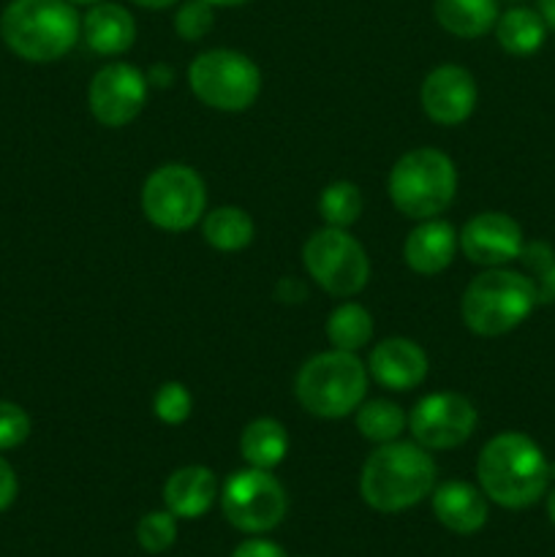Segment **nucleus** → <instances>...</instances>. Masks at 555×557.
Masks as SVG:
<instances>
[{
	"mask_svg": "<svg viewBox=\"0 0 555 557\" xmlns=\"http://www.w3.org/2000/svg\"><path fill=\"white\" fill-rule=\"evenodd\" d=\"M477 476L490 500L504 509H526L542 498L553 471L536 441L522 433H501L479 451Z\"/></svg>",
	"mask_w": 555,
	"mask_h": 557,
	"instance_id": "1",
	"label": "nucleus"
},
{
	"mask_svg": "<svg viewBox=\"0 0 555 557\" xmlns=\"http://www.w3.org/2000/svg\"><path fill=\"white\" fill-rule=\"evenodd\" d=\"M435 462L430 451L408 441L381 444L365 460L359 473V493L362 500L375 511L397 515L433 493Z\"/></svg>",
	"mask_w": 555,
	"mask_h": 557,
	"instance_id": "2",
	"label": "nucleus"
},
{
	"mask_svg": "<svg viewBox=\"0 0 555 557\" xmlns=\"http://www.w3.org/2000/svg\"><path fill=\"white\" fill-rule=\"evenodd\" d=\"M0 38L27 63H54L82 38V16L69 0H11L0 14Z\"/></svg>",
	"mask_w": 555,
	"mask_h": 557,
	"instance_id": "3",
	"label": "nucleus"
},
{
	"mask_svg": "<svg viewBox=\"0 0 555 557\" xmlns=\"http://www.w3.org/2000/svg\"><path fill=\"white\" fill-rule=\"evenodd\" d=\"M539 305V288L520 272L490 267L462 292L460 313L479 337H498L517 330Z\"/></svg>",
	"mask_w": 555,
	"mask_h": 557,
	"instance_id": "4",
	"label": "nucleus"
},
{
	"mask_svg": "<svg viewBox=\"0 0 555 557\" xmlns=\"http://www.w3.org/2000/svg\"><path fill=\"white\" fill-rule=\"evenodd\" d=\"M386 190L400 215L430 221L446 212L457 194V169L446 152L435 147H417L397 158Z\"/></svg>",
	"mask_w": 555,
	"mask_h": 557,
	"instance_id": "5",
	"label": "nucleus"
},
{
	"mask_svg": "<svg viewBox=\"0 0 555 557\" xmlns=\"http://www.w3.org/2000/svg\"><path fill=\"white\" fill-rule=\"evenodd\" d=\"M299 406L319 419H343L357 411L368 395V370L357 354L321 351L299 368L294 381Z\"/></svg>",
	"mask_w": 555,
	"mask_h": 557,
	"instance_id": "6",
	"label": "nucleus"
},
{
	"mask_svg": "<svg viewBox=\"0 0 555 557\" xmlns=\"http://www.w3.org/2000/svg\"><path fill=\"white\" fill-rule=\"evenodd\" d=\"M188 85L205 107L218 112H245L261 92V71L248 54L210 49L190 63Z\"/></svg>",
	"mask_w": 555,
	"mask_h": 557,
	"instance_id": "7",
	"label": "nucleus"
},
{
	"mask_svg": "<svg viewBox=\"0 0 555 557\" xmlns=\"http://www.w3.org/2000/svg\"><path fill=\"white\" fill-rule=\"evenodd\" d=\"M205 180L185 163L158 166L141 185V212L161 232H188L205 218Z\"/></svg>",
	"mask_w": 555,
	"mask_h": 557,
	"instance_id": "8",
	"label": "nucleus"
},
{
	"mask_svg": "<svg viewBox=\"0 0 555 557\" xmlns=\"http://www.w3.org/2000/svg\"><path fill=\"white\" fill-rule=\"evenodd\" d=\"M303 264L326 294L341 299L359 294L370 281L368 253L346 228L326 226L310 234L303 245Z\"/></svg>",
	"mask_w": 555,
	"mask_h": 557,
	"instance_id": "9",
	"label": "nucleus"
},
{
	"mask_svg": "<svg viewBox=\"0 0 555 557\" xmlns=\"http://www.w3.org/2000/svg\"><path fill=\"white\" fill-rule=\"evenodd\" d=\"M226 520L243 533H267L286 517L288 498L283 484L264 468H243L226 479L221 493Z\"/></svg>",
	"mask_w": 555,
	"mask_h": 557,
	"instance_id": "10",
	"label": "nucleus"
},
{
	"mask_svg": "<svg viewBox=\"0 0 555 557\" xmlns=\"http://www.w3.org/2000/svg\"><path fill=\"white\" fill-rule=\"evenodd\" d=\"M408 430L414 441L428 451L455 449L466 444L477 430V408L466 395L435 392L422 397L408 413Z\"/></svg>",
	"mask_w": 555,
	"mask_h": 557,
	"instance_id": "11",
	"label": "nucleus"
},
{
	"mask_svg": "<svg viewBox=\"0 0 555 557\" xmlns=\"http://www.w3.org/2000/svg\"><path fill=\"white\" fill-rule=\"evenodd\" d=\"M147 76L131 63H109L96 71L87 90L92 117L107 128H123L134 123L147 103Z\"/></svg>",
	"mask_w": 555,
	"mask_h": 557,
	"instance_id": "12",
	"label": "nucleus"
},
{
	"mask_svg": "<svg viewBox=\"0 0 555 557\" xmlns=\"http://www.w3.org/2000/svg\"><path fill=\"white\" fill-rule=\"evenodd\" d=\"M460 250L471 264L479 267H504L520 259L522 228L506 212H479L457 234Z\"/></svg>",
	"mask_w": 555,
	"mask_h": 557,
	"instance_id": "13",
	"label": "nucleus"
},
{
	"mask_svg": "<svg viewBox=\"0 0 555 557\" xmlns=\"http://www.w3.org/2000/svg\"><path fill=\"white\" fill-rule=\"evenodd\" d=\"M477 82H473L471 71L462 65H439L430 71L419 90V101H422V112L433 120L435 125H460L477 109Z\"/></svg>",
	"mask_w": 555,
	"mask_h": 557,
	"instance_id": "14",
	"label": "nucleus"
},
{
	"mask_svg": "<svg viewBox=\"0 0 555 557\" xmlns=\"http://www.w3.org/2000/svg\"><path fill=\"white\" fill-rule=\"evenodd\" d=\"M368 370L384 389L408 392L428 379L430 359L419 343L408 337H386L370 351Z\"/></svg>",
	"mask_w": 555,
	"mask_h": 557,
	"instance_id": "15",
	"label": "nucleus"
},
{
	"mask_svg": "<svg viewBox=\"0 0 555 557\" xmlns=\"http://www.w3.org/2000/svg\"><path fill=\"white\" fill-rule=\"evenodd\" d=\"M457 232L452 223L430 218L422 221L403 243V261L417 275H439L452 264L457 250Z\"/></svg>",
	"mask_w": 555,
	"mask_h": 557,
	"instance_id": "16",
	"label": "nucleus"
},
{
	"mask_svg": "<svg viewBox=\"0 0 555 557\" xmlns=\"http://www.w3.org/2000/svg\"><path fill=\"white\" fill-rule=\"evenodd\" d=\"M82 38L96 54H123L136 41V22L120 3H96L82 16Z\"/></svg>",
	"mask_w": 555,
	"mask_h": 557,
	"instance_id": "17",
	"label": "nucleus"
},
{
	"mask_svg": "<svg viewBox=\"0 0 555 557\" xmlns=\"http://www.w3.org/2000/svg\"><path fill=\"white\" fill-rule=\"evenodd\" d=\"M215 495V473L205 466L177 468L163 484V504L174 517H183V520H199L201 515H207Z\"/></svg>",
	"mask_w": 555,
	"mask_h": 557,
	"instance_id": "18",
	"label": "nucleus"
},
{
	"mask_svg": "<svg viewBox=\"0 0 555 557\" xmlns=\"http://www.w3.org/2000/svg\"><path fill=\"white\" fill-rule=\"evenodd\" d=\"M433 511L444 528L452 533H468L482 531L488 522V500L484 493H479L473 484L468 482H446L433 490Z\"/></svg>",
	"mask_w": 555,
	"mask_h": 557,
	"instance_id": "19",
	"label": "nucleus"
},
{
	"mask_svg": "<svg viewBox=\"0 0 555 557\" xmlns=\"http://www.w3.org/2000/svg\"><path fill=\"white\" fill-rule=\"evenodd\" d=\"M433 14L457 38H482L498 22V0H435Z\"/></svg>",
	"mask_w": 555,
	"mask_h": 557,
	"instance_id": "20",
	"label": "nucleus"
},
{
	"mask_svg": "<svg viewBox=\"0 0 555 557\" xmlns=\"http://www.w3.org/2000/svg\"><path fill=\"white\" fill-rule=\"evenodd\" d=\"M239 451H243V460L250 468H264L272 471L275 466H281L288 455V433L278 419L261 417L254 422L245 424L243 435H239Z\"/></svg>",
	"mask_w": 555,
	"mask_h": 557,
	"instance_id": "21",
	"label": "nucleus"
},
{
	"mask_svg": "<svg viewBox=\"0 0 555 557\" xmlns=\"http://www.w3.org/2000/svg\"><path fill=\"white\" fill-rule=\"evenodd\" d=\"M201 237L210 248L221 250V253H237V250H245L254 243V218L243 207H215L201 221Z\"/></svg>",
	"mask_w": 555,
	"mask_h": 557,
	"instance_id": "22",
	"label": "nucleus"
},
{
	"mask_svg": "<svg viewBox=\"0 0 555 557\" xmlns=\"http://www.w3.org/2000/svg\"><path fill=\"white\" fill-rule=\"evenodd\" d=\"M493 30L501 49L515 54V58H528V54L536 52L544 44V38H547V25H544V20L539 16V11L522 9V5L501 14Z\"/></svg>",
	"mask_w": 555,
	"mask_h": 557,
	"instance_id": "23",
	"label": "nucleus"
},
{
	"mask_svg": "<svg viewBox=\"0 0 555 557\" xmlns=\"http://www.w3.org/2000/svg\"><path fill=\"white\" fill-rule=\"evenodd\" d=\"M326 337L337 351L357 354L373 337V315L357 302H343L326 319Z\"/></svg>",
	"mask_w": 555,
	"mask_h": 557,
	"instance_id": "24",
	"label": "nucleus"
},
{
	"mask_svg": "<svg viewBox=\"0 0 555 557\" xmlns=\"http://www.w3.org/2000/svg\"><path fill=\"white\" fill-rule=\"evenodd\" d=\"M357 430L373 444H390L408 428V413L392 400H370L357 408Z\"/></svg>",
	"mask_w": 555,
	"mask_h": 557,
	"instance_id": "25",
	"label": "nucleus"
},
{
	"mask_svg": "<svg viewBox=\"0 0 555 557\" xmlns=\"http://www.w3.org/2000/svg\"><path fill=\"white\" fill-rule=\"evenodd\" d=\"M365 210L362 190L348 180H337V183L326 185L319 196V212L326 221V226L348 228L351 223L359 221Z\"/></svg>",
	"mask_w": 555,
	"mask_h": 557,
	"instance_id": "26",
	"label": "nucleus"
},
{
	"mask_svg": "<svg viewBox=\"0 0 555 557\" xmlns=\"http://www.w3.org/2000/svg\"><path fill=\"white\" fill-rule=\"evenodd\" d=\"M136 539H139V547L145 553H166L174 544V539H177V517L169 509L145 515L139 525H136Z\"/></svg>",
	"mask_w": 555,
	"mask_h": 557,
	"instance_id": "27",
	"label": "nucleus"
},
{
	"mask_svg": "<svg viewBox=\"0 0 555 557\" xmlns=\"http://www.w3.org/2000/svg\"><path fill=\"white\" fill-rule=\"evenodd\" d=\"M152 411H156V417L163 424L177 428L194 411V397H190V392L180 381H166V384L158 386L156 397H152Z\"/></svg>",
	"mask_w": 555,
	"mask_h": 557,
	"instance_id": "28",
	"label": "nucleus"
},
{
	"mask_svg": "<svg viewBox=\"0 0 555 557\" xmlns=\"http://www.w3.org/2000/svg\"><path fill=\"white\" fill-rule=\"evenodd\" d=\"M215 5L207 0H185L174 14V30L183 41H201L215 25Z\"/></svg>",
	"mask_w": 555,
	"mask_h": 557,
	"instance_id": "29",
	"label": "nucleus"
},
{
	"mask_svg": "<svg viewBox=\"0 0 555 557\" xmlns=\"http://www.w3.org/2000/svg\"><path fill=\"white\" fill-rule=\"evenodd\" d=\"M30 435V417L22 406L0 400V451L22 446Z\"/></svg>",
	"mask_w": 555,
	"mask_h": 557,
	"instance_id": "30",
	"label": "nucleus"
},
{
	"mask_svg": "<svg viewBox=\"0 0 555 557\" xmlns=\"http://www.w3.org/2000/svg\"><path fill=\"white\" fill-rule=\"evenodd\" d=\"M520 259H522V264H526L528 270H531L533 275L539 277V275H544V272H547L550 267H553L555 253H553V248H550V245L528 243V245H522Z\"/></svg>",
	"mask_w": 555,
	"mask_h": 557,
	"instance_id": "31",
	"label": "nucleus"
},
{
	"mask_svg": "<svg viewBox=\"0 0 555 557\" xmlns=\"http://www.w3.org/2000/svg\"><path fill=\"white\" fill-rule=\"evenodd\" d=\"M232 557H286V553H283V547L264 542V539H250V542L239 544Z\"/></svg>",
	"mask_w": 555,
	"mask_h": 557,
	"instance_id": "32",
	"label": "nucleus"
},
{
	"mask_svg": "<svg viewBox=\"0 0 555 557\" xmlns=\"http://www.w3.org/2000/svg\"><path fill=\"white\" fill-rule=\"evenodd\" d=\"M16 490H20V484H16L14 468L0 457V511H5L11 504H14Z\"/></svg>",
	"mask_w": 555,
	"mask_h": 557,
	"instance_id": "33",
	"label": "nucleus"
},
{
	"mask_svg": "<svg viewBox=\"0 0 555 557\" xmlns=\"http://www.w3.org/2000/svg\"><path fill=\"white\" fill-rule=\"evenodd\" d=\"M145 76H147V85L158 87V90H166V87H172V82H174V71L169 69L166 63L150 65Z\"/></svg>",
	"mask_w": 555,
	"mask_h": 557,
	"instance_id": "34",
	"label": "nucleus"
},
{
	"mask_svg": "<svg viewBox=\"0 0 555 557\" xmlns=\"http://www.w3.org/2000/svg\"><path fill=\"white\" fill-rule=\"evenodd\" d=\"M278 297H281L283 302H303L305 286L303 283L292 281V277H286V281H281V286H278Z\"/></svg>",
	"mask_w": 555,
	"mask_h": 557,
	"instance_id": "35",
	"label": "nucleus"
},
{
	"mask_svg": "<svg viewBox=\"0 0 555 557\" xmlns=\"http://www.w3.org/2000/svg\"><path fill=\"white\" fill-rule=\"evenodd\" d=\"M536 288H539V302H550V299L555 302V261L544 275H539Z\"/></svg>",
	"mask_w": 555,
	"mask_h": 557,
	"instance_id": "36",
	"label": "nucleus"
},
{
	"mask_svg": "<svg viewBox=\"0 0 555 557\" xmlns=\"http://www.w3.org/2000/svg\"><path fill=\"white\" fill-rule=\"evenodd\" d=\"M539 16L550 30H555V0H539Z\"/></svg>",
	"mask_w": 555,
	"mask_h": 557,
	"instance_id": "37",
	"label": "nucleus"
},
{
	"mask_svg": "<svg viewBox=\"0 0 555 557\" xmlns=\"http://www.w3.org/2000/svg\"><path fill=\"white\" fill-rule=\"evenodd\" d=\"M134 5H139V9H150V11H163L169 9V5H174L177 0H131Z\"/></svg>",
	"mask_w": 555,
	"mask_h": 557,
	"instance_id": "38",
	"label": "nucleus"
},
{
	"mask_svg": "<svg viewBox=\"0 0 555 557\" xmlns=\"http://www.w3.org/2000/svg\"><path fill=\"white\" fill-rule=\"evenodd\" d=\"M210 5H221V9H232V5H243L248 0H207Z\"/></svg>",
	"mask_w": 555,
	"mask_h": 557,
	"instance_id": "39",
	"label": "nucleus"
},
{
	"mask_svg": "<svg viewBox=\"0 0 555 557\" xmlns=\"http://www.w3.org/2000/svg\"><path fill=\"white\" fill-rule=\"evenodd\" d=\"M547 515H550V520H553V525H555V490L550 493V498H547Z\"/></svg>",
	"mask_w": 555,
	"mask_h": 557,
	"instance_id": "40",
	"label": "nucleus"
},
{
	"mask_svg": "<svg viewBox=\"0 0 555 557\" xmlns=\"http://www.w3.org/2000/svg\"><path fill=\"white\" fill-rule=\"evenodd\" d=\"M69 3H74V5H96V3H101V0H69Z\"/></svg>",
	"mask_w": 555,
	"mask_h": 557,
	"instance_id": "41",
	"label": "nucleus"
}]
</instances>
